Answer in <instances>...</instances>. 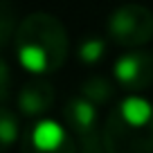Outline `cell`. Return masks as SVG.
<instances>
[{
  "instance_id": "cell-1",
  "label": "cell",
  "mask_w": 153,
  "mask_h": 153,
  "mask_svg": "<svg viewBox=\"0 0 153 153\" xmlns=\"http://www.w3.org/2000/svg\"><path fill=\"white\" fill-rule=\"evenodd\" d=\"M16 59L27 72L45 76L65 63L70 41L63 23L48 11H34L18 23L14 36Z\"/></svg>"
},
{
  "instance_id": "cell-2",
  "label": "cell",
  "mask_w": 153,
  "mask_h": 153,
  "mask_svg": "<svg viewBox=\"0 0 153 153\" xmlns=\"http://www.w3.org/2000/svg\"><path fill=\"white\" fill-rule=\"evenodd\" d=\"M106 153H153V104L128 95L113 104L101 126Z\"/></svg>"
},
{
  "instance_id": "cell-7",
  "label": "cell",
  "mask_w": 153,
  "mask_h": 153,
  "mask_svg": "<svg viewBox=\"0 0 153 153\" xmlns=\"http://www.w3.org/2000/svg\"><path fill=\"white\" fill-rule=\"evenodd\" d=\"M54 106V88L45 79L27 81L18 90V110L25 117L38 120Z\"/></svg>"
},
{
  "instance_id": "cell-6",
  "label": "cell",
  "mask_w": 153,
  "mask_h": 153,
  "mask_svg": "<svg viewBox=\"0 0 153 153\" xmlns=\"http://www.w3.org/2000/svg\"><path fill=\"white\" fill-rule=\"evenodd\" d=\"M115 83L128 90L131 95H140L153 86V52L142 48L126 50L113 65Z\"/></svg>"
},
{
  "instance_id": "cell-3",
  "label": "cell",
  "mask_w": 153,
  "mask_h": 153,
  "mask_svg": "<svg viewBox=\"0 0 153 153\" xmlns=\"http://www.w3.org/2000/svg\"><path fill=\"white\" fill-rule=\"evenodd\" d=\"M106 34L120 48H144L153 38V11L135 2L120 5L106 20Z\"/></svg>"
},
{
  "instance_id": "cell-4",
  "label": "cell",
  "mask_w": 153,
  "mask_h": 153,
  "mask_svg": "<svg viewBox=\"0 0 153 153\" xmlns=\"http://www.w3.org/2000/svg\"><path fill=\"white\" fill-rule=\"evenodd\" d=\"M63 124L76 140V153H106L99 131V113L86 97H72L63 106Z\"/></svg>"
},
{
  "instance_id": "cell-9",
  "label": "cell",
  "mask_w": 153,
  "mask_h": 153,
  "mask_svg": "<svg viewBox=\"0 0 153 153\" xmlns=\"http://www.w3.org/2000/svg\"><path fill=\"white\" fill-rule=\"evenodd\" d=\"M106 54H108V45H106V38L101 36H86L76 48V59L83 65H99L106 59Z\"/></svg>"
},
{
  "instance_id": "cell-5",
  "label": "cell",
  "mask_w": 153,
  "mask_h": 153,
  "mask_svg": "<svg viewBox=\"0 0 153 153\" xmlns=\"http://www.w3.org/2000/svg\"><path fill=\"white\" fill-rule=\"evenodd\" d=\"M23 153H76V140L65 124L41 117L20 137Z\"/></svg>"
},
{
  "instance_id": "cell-8",
  "label": "cell",
  "mask_w": 153,
  "mask_h": 153,
  "mask_svg": "<svg viewBox=\"0 0 153 153\" xmlns=\"http://www.w3.org/2000/svg\"><path fill=\"white\" fill-rule=\"evenodd\" d=\"M81 97H86V99L92 101L95 106L108 104L115 97V81H110L108 76L92 74L81 83Z\"/></svg>"
},
{
  "instance_id": "cell-12",
  "label": "cell",
  "mask_w": 153,
  "mask_h": 153,
  "mask_svg": "<svg viewBox=\"0 0 153 153\" xmlns=\"http://www.w3.org/2000/svg\"><path fill=\"white\" fill-rule=\"evenodd\" d=\"M9 92H11V70L9 63L0 56V104H5L9 99Z\"/></svg>"
},
{
  "instance_id": "cell-11",
  "label": "cell",
  "mask_w": 153,
  "mask_h": 153,
  "mask_svg": "<svg viewBox=\"0 0 153 153\" xmlns=\"http://www.w3.org/2000/svg\"><path fill=\"white\" fill-rule=\"evenodd\" d=\"M16 7L11 0H0V50L16 36Z\"/></svg>"
},
{
  "instance_id": "cell-10",
  "label": "cell",
  "mask_w": 153,
  "mask_h": 153,
  "mask_svg": "<svg viewBox=\"0 0 153 153\" xmlns=\"http://www.w3.org/2000/svg\"><path fill=\"white\" fill-rule=\"evenodd\" d=\"M20 137V124L14 110L0 104V153H7Z\"/></svg>"
}]
</instances>
